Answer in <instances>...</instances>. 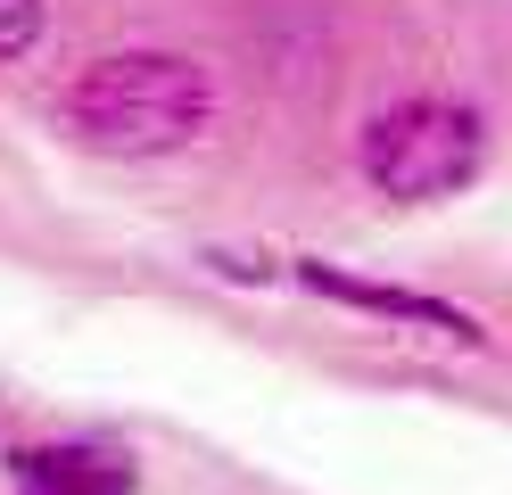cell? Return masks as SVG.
I'll return each mask as SVG.
<instances>
[{
  "mask_svg": "<svg viewBox=\"0 0 512 495\" xmlns=\"http://www.w3.org/2000/svg\"><path fill=\"white\" fill-rule=\"evenodd\" d=\"M9 471L34 487V495H133V462H124L116 446H83V438L17 446Z\"/></svg>",
  "mask_w": 512,
  "mask_h": 495,
  "instance_id": "277c9868",
  "label": "cell"
},
{
  "mask_svg": "<svg viewBox=\"0 0 512 495\" xmlns=\"http://www.w3.org/2000/svg\"><path fill=\"white\" fill-rule=\"evenodd\" d=\"M298 289L314 297H331V306H356V314H380V322H413V330H438V339H455V347H479L488 330H479L463 306H446V297L430 289H397V281H364V273H347V264H323V256H290L281 264Z\"/></svg>",
  "mask_w": 512,
  "mask_h": 495,
  "instance_id": "3957f363",
  "label": "cell"
},
{
  "mask_svg": "<svg viewBox=\"0 0 512 495\" xmlns=\"http://www.w3.org/2000/svg\"><path fill=\"white\" fill-rule=\"evenodd\" d=\"M25 495H34V487H25Z\"/></svg>",
  "mask_w": 512,
  "mask_h": 495,
  "instance_id": "8992f818",
  "label": "cell"
},
{
  "mask_svg": "<svg viewBox=\"0 0 512 495\" xmlns=\"http://www.w3.org/2000/svg\"><path fill=\"white\" fill-rule=\"evenodd\" d=\"M58 116L100 157H166L199 141V124L215 116V83L182 50H116L67 83Z\"/></svg>",
  "mask_w": 512,
  "mask_h": 495,
  "instance_id": "6da1fadb",
  "label": "cell"
},
{
  "mask_svg": "<svg viewBox=\"0 0 512 495\" xmlns=\"http://www.w3.org/2000/svg\"><path fill=\"white\" fill-rule=\"evenodd\" d=\"M479 165H488V124L463 99H397L364 124V182L397 207L471 190Z\"/></svg>",
  "mask_w": 512,
  "mask_h": 495,
  "instance_id": "7a4b0ae2",
  "label": "cell"
},
{
  "mask_svg": "<svg viewBox=\"0 0 512 495\" xmlns=\"http://www.w3.org/2000/svg\"><path fill=\"white\" fill-rule=\"evenodd\" d=\"M42 42V0H0V66Z\"/></svg>",
  "mask_w": 512,
  "mask_h": 495,
  "instance_id": "5b68a950",
  "label": "cell"
}]
</instances>
